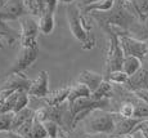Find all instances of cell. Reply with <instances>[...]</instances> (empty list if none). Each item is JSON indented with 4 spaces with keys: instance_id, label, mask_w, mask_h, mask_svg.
Instances as JSON below:
<instances>
[{
    "instance_id": "277c9868",
    "label": "cell",
    "mask_w": 148,
    "mask_h": 138,
    "mask_svg": "<svg viewBox=\"0 0 148 138\" xmlns=\"http://www.w3.org/2000/svg\"><path fill=\"white\" fill-rule=\"evenodd\" d=\"M106 32L110 36L106 61V74H108L115 70H122V62H124L125 54L120 44L119 34L113 28H108V30H106Z\"/></svg>"
},
{
    "instance_id": "d6986e66",
    "label": "cell",
    "mask_w": 148,
    "mask_h": 138,
    "mask_svg": "<svg viewBox=\"0 0 148 138\" xmlns=\"http://www.w3.org/2000/svg\"><path fill=\"white\" fill-rule=\"evenodd\" d=\"M104 79L115 85H125L127 79H129V75L124 70H115V71H111V72L106 74Z\"/></svg>"
},
{
    "instance_id": "4316f807",
    "label": "cell",
    "mask_w": 148,
    "mask_h": 138,
    "mask_svg": "<svg viewBox=\"0 0 148 138\" xmlns=\"http://www.w3.org/2000/svg\"><path fill=\"white\" fill-rule=\"evenodd\" d=\"M135 97H138L139 99L144 101L146 103H148V89L147 88H142V89H136L133 92Z\"/></svg>"
},
{
    "instance_id": "d590c367",
    "label": "cell",
    "mask_w": 148,
    "mask_h": 138,
    "mask_svg": "<svg viewBox=\"0 0 148 138\" xmlns=\"http://www.w3.org/2000/svg\"><path fill=\"white\" fill-rule=\"evenodd\" d=\"M59 3H61V4H72V3H75L76 0H58Z\"/></svg>"
},
{
    "instance_id": "6da1fadb",
    "label": "cell",
    "mask_w": 148,
    "mask_h": 138,
    "mask_svg": "<svg viewBox=\"0 0 148 138\" xmlns=\"http://www.w3.org/2000/svg\"><path fill=\"white\" fill-rule=\"evenodd\" d=\"M89 14H92L104 31L107 28H120L130 34V31L140 22L132 0H116L112 9L107 12H92Z\"/></svg>"
},
{
    "instance_id": "ffe728a7",
    "label": "cell",
    "mask_w": 148,
    "mask_h": 138,
    "mask_svg": "<svg viewBox=\"0 0 148 138\" xmlns=\"http://www.w3.org/2000/svg\"><path fill=\"white\" fill-rule=\"evenodd\" d=\"M133 101H134V105H135L134 117L140 119V120H148V103H146L142 99H139L138 97H135V96H134V99Z\"/></svg>"
},
{
    "instance_id": "2e32d148",
    "label": "cell",
    "mask_w": 148,
    "mask_h": 138,
    "mask_svg": "<svg viewBox=\"0 0 148 138\" xmlns=\"http://www.w3.org/2000/svg\"><path fill=\"white\" fill-rule=\"evenodd\" d=\"M112 93H113L112 83H110L108 80L104 79L103 81L101 83V85H99L94 92H92L90 98L94 99V101H102L104 98H110V97L112 96Z\"/></svg>"
},
{
    "instance_id": "ab89813d",
    "label": "cell",
    "mask_w": 148,
    "mask_h": 138,
    "mask_svg": "<svg viewBox=\"0 0 148 138\" xmlns=\"http://www.w3.org/2000/svg\"><path fill=\"white\" fill-rule=\"evenodd\" d=\"M0 138H7V137H5V136H4V137H0Z\"/></svg>"
},
{
    "instance_id": "7a4b0ae2",
    "label": "cell",
    "mask_w": 148,
    "mask_h": 138,
    "mask_svg": "<svg viewBox=\"0 0 148 138\" xmlns=\"http://www.w3.org/2000/svg\"><path fill=\"white\" fill-rule=\"evenodd\" d=\"M66 12L71 34L75 36V39L81 41V49L92 50L95 47L97 40L95 36L92 34V26L89 25L84 13L81 12L80 5L75 3L68 4Z\"/></svg>"
},
{
    "instance_id": "e575fe53",
    "label": "cell",
    "mask_w": 148,
    "mask_h": 138,
    "mask_svg": "<svg viewBox=\"0 0 148 138\" xmlns=\"http://www.w3.org/2000/svg\"><path fill=\"white\" fill-rule=\"evenodd\" d=\"M117 138H134V136H133V133H125V134L117 136Z\"/></svg>"
},
{
    "instance_id": "f1b7e54d",
    "label": "cell",
    "mask_w": 148,
    "mask_h": 138,
    "mask_svg": "<svg viewBox=\"0 0 148 138\" xmlns=\"http://www.w3.org/2000/svg\"><path fill=\"white\" fill-rule=\"evenodd\" d=\"M14 92L17 90H12V89H4V88H0V106L5 102V99L8 97H10V94H13Z\"/></svg>"
},
{
    "instance_id": "836d02e7",
    "label": "cell",
    "mask_w": 148,
    "mask_h": 138,
    "mask_svg": "<svg viewBox=\"0 0 148 138\" xmlns=\"http://www.w3.org/2000/svg\"><path fill=\"white\" fill-rule=\"evenodd\" d=\"M80 7H84V5H88V4H90V3H94L97 1V0H80Z\"/></svg>"
},
{
    "instance_id": "9a60e30c",
    "label": "cell",
    "mask_w": 148,
    "mask_h": 138,
    "mask_svg": "<svg viewBox=\"0 0 148 138\" xmlns=\"http://www.w3.org/2000/svg\"><path fill=\"white\" fill-rule=\"evenodd\" d=\"M92 96V90L82 83H76V84L71 85L70 94H68V102H73V101L79 98H86V97Z\"/></svg>"
},
{
    "instance_id": "9c48e42d",
    "label": "cell",
    "mask_w": 148,
    "mask_h": 138,
    "mask_svg": "<svg viewBox=\"0 0 148 138\" xmlns=\"http://www.w3.org/2000/svg\"><path fill=\"white\" fill-rule=\"evenodd\" d=\"M28 96L35 98H45L49 94V74L47 71H40L39 76L31 81V85L27 90Z\"/></svg>"
},
{
    "instance_id": "3957f363",
    "label": "cell",
    "mask_w": 148,
    "mask_h": 138,
    "mask_svg": "<svg viewBox=\"0 0 148 138\" xmlns=\"http://www.w3.org/2000/svg\"><path fill=\"white\" fill-rule=\"evenodd\" d=\"M82 123L88 134L106 133L111 136L115 130V112L98 108V110L92 111Z\"/></svg>"
},
{
    "instance_id": "603a6c76",
    "label": "cell",
    "mask_w": 148,
    "mask_h": 138,
    "mask_svg": "<svg viewBox=\"0 0 148 138\" xmlns=\"http://www.w3.org/2000/svg\"><path fill=\"white\" fill-rule=\"evenodd\" d=\"M47 137H48V132L45 129L44 124L35 119L32 128H31L30 133H28V136L26 138H47Z\"/></svg>"
},
{
    "instance_id": "1f68e13d",
    "label": "cell",
    "mask_w": 148,
    "mask_h": 138,
    "mask_svg": "<svg viewBox=\"0 0 148 138\" xmlns=\"http://www.w3.org/2000/svg\"><path fill=\"white\" fill-rule=\"evenodd\" d=\"M25 1H26L27 8H28V10H30V13L35 16V7H34V0H25Z\"/></svg>"
},
{
    "instance_id": "30bf717a",
    "label": "cell",
    "mask_w": 148,
    "mask_h": 138,
    "mask_svg": "<svg viewBox=\"0 0 148 138\" xmlns=\"http://www.w3.org/2000/svg\"><path fill=\"white\" fill-rule=\"evenodd\" d=\"M140 121L142 120L136 119V117H124L119 112H115V130H113V133L111 136L117 137L120 134L133 133L135 126Z\"/></svg>"
},
{
    "instance_id": "e0dca14e",
    "label": "cell",
    "mask_w": 148,
    "mask_h": 138,
    "mask_svg": "<svg viewBox=\"0 0 148 138\" xmlns=\"http://www.w3.org/2000/svg\"><path fill=\"white\" fill-rule=\"evenodd\" d=\"M142 59L135 56H125L124 62H122V70L127 74L129 76L134 75L142 68Z\"/></svg>"
},
{
    "instance_id": "8992f818",
    "label": "cell",
    "mask_w": 148,
    "mask_h": 138,
    "mask_svg": "<svg viewBox=\"0 0 148 138\" xmlns=\"http://www.w3.org/2000/svg\"><path fill=\"white\" fill-rule=\"evenodd\" d=\"M18 21L21 25V35H19L21 47H38V35L40 31L39 22L30 14L21 17Z\"/></svg>"
},
{
    "instance_id": "5bb4252c",
    "label": "cell",
    "mask_w": 148,
    "mask_h": 138,
    "mask_svg": "<svg viewBox=\"0 0 148 138\" xmlns=\"http://www.w3.org/2000/svg\"><path fill=\"white\" fill-rule=\"evenodd\" d=\"M40 18H39V27H40V32L44 35H49L53 32L54 30V12L50 10H45L44 13H41Z\"/></svg>"
},
{
    "instance_id": "d6a6232c",
    "label": "cell",
    "mask_w": 148,
    "mask_h": 138,
    "mask_svg": "<svg viewBox=\"0 0 148 138\" xmlns=\"http://www.w3.org/2000/svg\"><path fill=\"white\" fill-rule=\"evenodd\" d=\"M133 136H134V138H146L140 130H134L133 132Z\"/></svg>"
},
{
    "instance_id": "83f0119b",
    "label": "cell",
    "mask_w": 148,
    "mask_h": 138,
    "mask_svg": "<svg viewBox=\"0 0 148 138\" xmlns=\"http://www.w3.org/2000/svg\"><path fill=\"white\" fill-rule=\"evenodd\" d=\"M134 130H140L142 133H143V136L148 138V120H142V121L135 126Z\"/></svg>"
},
{
    "instance_id": "4dcf8cb0",
    "label": "cell",
    "mask_w": 148,
    "mask_h": 138,
    "mask_svg": "<svg viewBox=\"0 0 148 138\" xmlns=\"http://www.w3.org/2000/svg\"><path fill=\"white\" fill-rule=\"evenodd\" d=\"M110 134L106 133H92V134H88V138H108Z\"/></svg>"
},
{
    "instance_id": "ba28073f",
    "label": "cell",
    "mask_w": 148,
    "mask_h": 138,
    "mask_svg": "<svg viewBox=\"0 0 148 138\" xmlns=\"http://www.w3.org/2000/svg\"><path fill=\"white\" fill-rule=\"evenodd\" d=\"M39 56V45L38 47H22L19 56L17 57L16 62L10 67L9 74H23L36 62Z\"/></svg>"
},
{
    "instance_id": "f546056e",
    "label": "cell",
    "mask_w": 148,
    "mask_h": 138,
    "mask_svg": "<svg viewBox=\"0 0 148 138\" xmlns=\"http://www.w3.org/2000/svg\"><path fill=\"white\" fill-rule=\"evenodd\" d=\"M58 0H45V4H47V9L50 12H56L57 5H58Z\"/></svg>"
},
{
    "instance_id": "4fadbf2b",
    "label": "cell",
    "mask_w": 148,
    "mask_h": 138,
    "mask_svg": "<svg viewBox=\"0 0 148 138\" xmlns=\"http://www.w3.org/2000/svg\"><path fill=\"white\" fill-rule=\"evenodd\" d=\"M116 0H97L94 3H90L88 5L80 7L81 12L84 14H89L92 12H107L112 9Z\"/></svg>"
},
{
    "instance_id": "484cf974",
    "label": "cell",
    "mask_w": 148,
    "mask_h": 138,
    "mask_svg": "<svg viewBox=\"0 0 148 138\" xmlns=\"http://www.w3.org/2000/svg\"><path fill=\"white\" fill-rule=\"evenodd\" d=\"M34 117H35L38 121H41V123L48 120V106H42L39 110H36L35 114H34Z\"/></svg>"
},
{
    "instance_id": "52a82bcc",
    "label": "cell",
    "mask_w": 148,
    "mask_h": 138,
    "mask_svg": "<svg viewBox=\"0 0 148 138\" xmlns=\"http://www.w3.org/2000/svg\"><path fill=\"white\" fill-rule=\"evenodd\" d=\"M30 13L25 0H0V25L16 21Z\"/></svg>"
},
{
    "instance_id": "f35d334b",
    "label": "cell",
    "mask_w": 148,
    "mask_h": 138,
    "mask_svg": "<svg viewBox=\"0 0 148 138\" xmlns=\"http://www.w3.org/2000/svg\"><path fill=\"white\" fill-rule=\"evenodd\" d=\"M108 138H117V137H113V136H110V137H108Z\"/></svg>"
},
{
    "instance_id": "7c38bea8",
    "label": "cell",
    "mask_w": 148,
    "mask_h": 138,
    "mask_svg": "<svg viewBox=\"0 0 148 138\" xmlns=\"http://www.w3.org/2000/svg\"><path fill=\"white\" fill-rule=\"evenodd\" d=\"M70 89L71 85H66V87H62L57 90L49 93L44 99L45 106H58L64 103L68 99V94H70Z\"/></svg>"
},
{
    "instance_id": "d4e9b609",
    "label": "cell",
    "mask_w": 148,
    "mask_h": 138,
    "mask_svg": "<svg viewBox=\"0 0 148 138\" xmlns=\"http://www.w3.org/2000/svg\"><path fill=\"white\" fill-rule=\"evenodd\" d=\"M44 126L48 132V137H58L59 136V132H61V125L58 123L53 121V120H45Z\"/></svg>"
},
{
    "instance_id": "44dd1931",
    "label": "cell",
    "mask_w": 148,
    "mask_h": 138,
    "mask_svg": "<svg viewBox=\"0 0 148 138\" xmlns=\"http://www.w3.org/2000/svg\"><path fill=\"white\" fill-rule=\"evenodd\" d=\"M117 112L124 117H134L135 114V105L133 99H125L124 102L120 103Z\"/></svg>"
},
{
    "instance_id": "8d00e7d4",
    "label": "cell",
    "mask_w": 148,
    "mask_h": 138,
    "mask_svg": "<svg viewBox=\"0 0 148 138\" xmlns=\"http://www.w3.org/2000/svg\"><path fill=\"white\" fill-rule=\"evenodd\" d=\"M3 39H4V38L0 35V49H3V48H4V44H3Z\"/></svg>"
},
{
    "instance_id": "7402d4cb",
    "label": "cell",
    "mask_w": 148,
    "mask_h": 138,
    "mask_svg": "<svg viewBox=\"0 0 148 138\" xmlns=\"http://www.w3.org/2000/svg\"><path fill=\"white\" fill-rule=\"evenodd\" d=\"M136 14L142 22L148 18V0H132Z\"/></svg>"
},
{
    "instance_id": "cb8c5ba5",
    "label": "cell",
    "mask_w": 148,
    "mask_h": 138,
    "mask_svg": "<svg viewBox=\"0 0 148 138\" xmlns=\"http://www.w3.org/2000/svg\"><path fill=\"white\" fill-rule=\"evenodd\" d=\"M14 112H0V133H7L12 129Z\"/></svg>"
},
{
    "instance_id": "74e56055",
    "label": "cell",
    "mask_w": 148,
    "mask_h": 138,
    "mask_svg": "<svg viewBox=\"0 0 148 138\" xmlns=\"http://www.w3.org/2000/svg\"><path fill=\"white\" fill-rule=\"evenodd\" d=\"M47 138H63V137H61V136H58V137H47Z\"/></svg>"
},
{
    "instance_id": "ac0fdd59",
    "label": "cell",
    "mask_w": 148,
    "mask_h": 138,
    "mask_svg": "<svg viewBox=\"0 0 148 138\" xmlns=\"http://www.w3.org/2000/svg\"><path fill=\"white\" fill-rule=\"evenodd\" d=\"M34 114H35V111L31 110V108H28V107L23 108V110H21V111H18V112H14L12 129H10V130L16 132L21 125H23L26 121H28L30 119H32Z\"/></svg>"
},
{
    "instance_id": "5b68a950",
    "label": "cell",
    "mask_w": 148,
    "mask_h": 138,
    "mask_svg": "<svg viewBox=\"0 0 148 138\" xmlns=\"http://www.w3.org/2000/svg\"><path fill=\"white\" fill-rule=\"evenodd\" d=\"M119 39L125 56H135L142 61L148 58V40L134 38L129 32H121Z\"/></svg>"
},
{
    "instance_id": "8fae6325",
    "label": "cell",
    "mask_w": 148,
    "mask_h": 138,
    "mask_svg": "<svg viewBox=\"0 0 148 138\" xmlns=\"http://www.w3.org/2000/svg\"><path fill=\"white\" fill-rule=\"evenodd\" d=\"M103 80H104L103 75H101V74H98V72H94V71H90V70L81 71L77 77V81L85 84L92 92H94L95 89L101 85V83L103 81Z\"/></svg>"
}]
</instances>
